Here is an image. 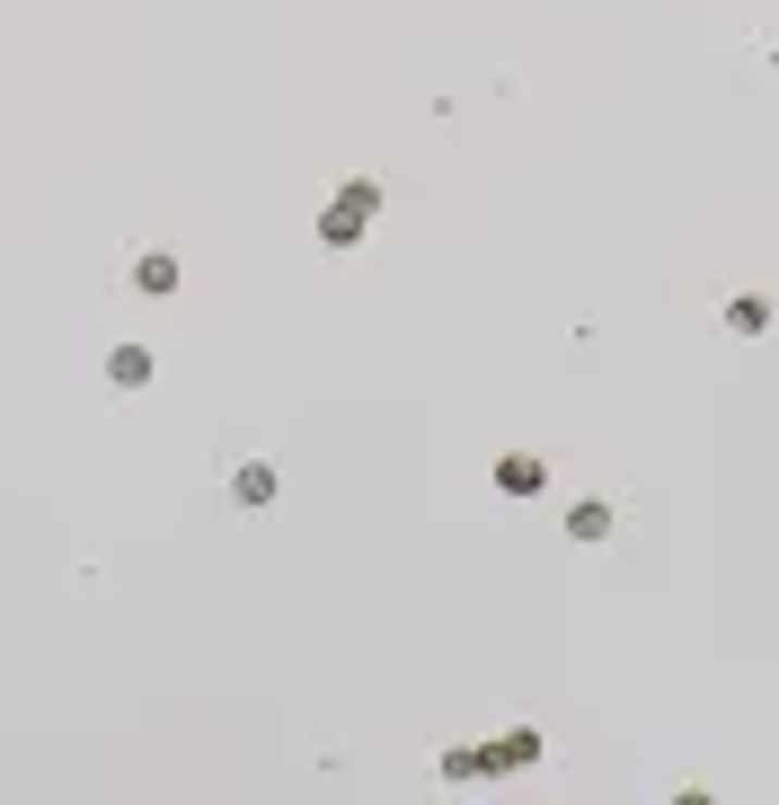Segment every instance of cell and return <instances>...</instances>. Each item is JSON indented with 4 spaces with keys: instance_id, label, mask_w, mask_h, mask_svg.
I'll return each instance as SVG.
<instances>
[{
    "instance_id": "cell-2",
    "label": "cell",
    "mask_w": 779,
    "mask_h": 805,
    "mask_svg": "<svg viewBox=\"0 0 779 805\" xmlns=\"http://www.w3.org/2000/svg\"><path fill=\"white\" fill-rule=\"evenodd\" d=\"M107 381H115V389H143V381H151V355H143V346H115V355H107Z\"/></svg>"
},
{
    "instance_id": "cell-3",
    "label": "cell",
    "mask_w": 779,
    "mask_h": 805,
    "mask_svg": "<svg viewBox=\"0 0 779 805\" xmlns=\"http://www.w3.org/2000/svg\"><path fill=\"white\" fill-rule=\"evenodd\" d=\"M727 327H735V337H762V327H770V301H762V293H735V301H727Z\"/></svg>"
},
{
    "instance_id": "cell-1",
    "label": "cell",
    "mask_w": 779,
    "mask_h": 805,
    "mask_svg": "<svg viewBox=\"0 0 779 805\" xmlns=\"http://www.w3.org/2000/svg\"><path fill=\"white\" fill-rule=\"evenodd\" d=\"M372 205H381V186H372V177H355L337 205L319 213V239H329V248H355V239H363V222H372Z\"/></svg>"
},
{
    "instance_id": "cell-4",
    "label": "cell",
    "mask_w": 779,
    "mask_h": 805,
    "mask_svg": "<svg viewBox=\"0 0 779 805\" xmlns=\"http://www.w3.org/2000/svg\"><path fill=\"white\" fill-rule=\"evenodd\" d=\"M541 479H549V469H541V460H505V469H496V487H505V496H532Z\"/></svg>"
},
{
    "instance_id": "cell-7",
    "label": "cell",
    "mask_w": 779,
    "mask_h": 805,
    "mask_svg": "<svg viewBox=\"0 0 779 805\" xmlns=\"http://www.w3.org/2000/svg\"><path fill=\"white\" fill-rule=\"evenodd\" d=\"M567 531H576V541H603V531H611V505H576Z\"/></svg>"
},
{
    "instance_id": "cell-6",
    "label": "cell",
    "mask_w": 779,
    "mask_h": 805,
    "mask_svg": "<svg viewBox=\"0 0 779 805\" xmlns=\"http://www.w3.org/2000/svg\"><path fill=\"white\" fill-rule=\"evenodd\" d=\"M267 496H275V469L248 460V469H239V505H267Z\"/></svg>"
},
{
    "instance_id": "cell-5",
    "label": "cell",
    "mask_w": 779,
    "mask_h": 805,
    "mask_svg": "<svg viewBox=\"0 0 779 805\" xmlns=\"http://www.w3.org/2000/svg\"><path fill=\"white\" fill-rule=\"evenodd\" d=\"M134 284H143V293H169V284H177V257H160V248H151V257L134 265Z\"/></svg>"
}]
</instances>
